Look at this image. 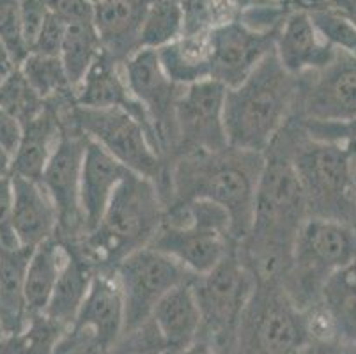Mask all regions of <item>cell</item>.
Listing matches in <instances>:
<instances>
[{"mask_svg": "<svg viewBox=\"0 0 356 354\" xmlns=\"http://www.w3.org/2000/svg\"><path fill=\"white\" fill-rule=\"evenodd\" d=\"M66 22H63L59 16H55L54 13H50L47 22H44L43 29H41L40 35L35 39L34 47L31 48V51L41 55H50V57H59L60 48H63L64 34H66Z\"/></svg>", "mask_w": 356, "mask_h": 354, "instance_id": "cell-41", "label": "cell"}, {"mask_svg": "<svg viewBox=\"0 0 356 354\" xmlns=\"http://www.w3.org/2000/svg\"><path fill=\"white\" fill-rule=\"evenodd\" d=\"M73 103L83 106V108H119L134 113L135 117H138L147 126L154 142H156L153 126L149 122L144 108L138 105L137 99L129 92L122 64H119L118 61H114L103 50L95 61V64L90 66V70L87 71L79 89L74 90Z\"/></svg>", "mask_w": 356, "mask_h": 354, "instance_id": "cell-21", "label": "cell"}, {"mask_svg": "<svg viewBox=\"0 0 356 354\" xmlns=\"http://www.w3.org/2000/svg\"><path fill=\"white\" fill-rule=\"evenodd\" d=\"M15 67V64L9 61V58L6 57H0V86H2V82L6 80V77H8L9 73H11V70Z\"/></svg>", "mask_w": 356, "mask_h": 354, "instance_id": "cell-49", "label": "cell"}, {"mask_svg": "<svg viewBox=\"0 0 356 354\" xmlns=\"http://www.w3.org/2000/svg\"><path fill=\"white\" fill-rule=\"evenodd\" d=\"M302 354H356V346L337 337L325 342H309Z\"/></svg>", "mask_w": 356, "mask_h": 354, "instance_id": "cell-45", "label": "cell"}, {"mask_svg": "<svg viewBox=\"0 0 356 354\" xmlns=\"http://www.w3.org/2000/svg\"><path fill=\"white\" fill-rule=\"evenodd\" d=\"M303 9H307L323 41H326L335 50L356 55V27L348 18L325 4H316Z\"/></svg>", "mask_w": 356, "mask_h": 354, "instance_id": "cell-36", "label": "cell"}, {"mask_svg": "<svg viewBox=\"0 0 356 354\" xmlns=\"http://www.w3.org/2000/svg\"><path fill=\"white\" fill-rule=\"evenodd\" d=\"M48 15H50V9L44 0H20L22 34H24L25 47L29 51L34 47Z\"/></svg>", "mask_w": 356, "mask_h": 354, "instance_id": "cell-40", "label": "cell"}, {"mask_svg": "<svg viewBox=\"0 0 356 354\" xmlns=\"http://www.w3.org/2000/svg\"><path fill=\"white\" fill-rule=\"evenodd\" d=\"M55 16L66 24L92 19V0H44Z\"/></svg>", "mask_w": 356, "mask_h": 354, "instance_id": "cell-43", "label": "cell"}, {"mask_svg": "<svg viewBox=\"0 0 356 354\" xmlns=\"http://www.w3.org/2000/svg\"><path fill=\"white\" fill-rule=\"evenodd\" d=\"M32 248L0 245V323L6 335L16 333L29 319L25 305V273Z\"/></svg>", "mask_w": 356, "mask_h": 354, "instance_id": "cell-27", "label": "cell"}, {"mask_svg": "<svg viewBox=\"0 0 356 354\" xmlns=\"http://www.w3.org/2000/svg\"><path fill=\"white\" fill-rule=\"evenodd\" d=\"M310 342L305 310L277 280L257 282L232 354H302Z\"/></svg>", "mask_w": 356, "mask_h": 354, "instance_id": "cell-8", "label": "cell"}, {"mask_svg": "<svg viewBox=\"0 0 356 354\" xmlns=\"http://www.w3.org/2000/svg\"><path fill=\"white\" fill-rule=\"evenodd\" d=\"M255 287L257 278L241 261L238 248L192 282L202 316L200 339L208 340L218 354H232L239 323Z\"/></svg>", "mask_w": 356, "mask_h": 354, "instance_id": "cell-9", "label": "cell"}, {"mask_svg": "<svg viewBox=\"0 0 356 354\" xmlns=\"http://www.w3.org/2000/svg\"><path fill=\"white\" fill-rule=\"evenodd\" d=\"M277 32L255 31L243 22L209 32L213 50L211 80L227 89L239 86L262 58L275 50Z\"/></svg>", "mask_w": 356, "mask_h": 354, "instance_id": "cell-17", "label": "cell"}, {"mask_svg": "<svg viewBox=\"0 0 356 354\" xmlns=\"http://www.w3.org/2000/svg\"><path fill=\"white\" fill-rule=\"evenodd\" d=\"M316 4L328 6L330 9L348 18L356 27V0H307V2L300 4V8H310V6Z\"/></svg>", "mask_w": 356, "mask_h": 354, "instance_id": "cell-46", "label": "cell"}, {"mask_svg": "<svg viewBox=\"0 0 356 354\" xmlns=\"http://www.w3.org/2000/svg\"><path fill=\"white\" fill-rule=\"evenodd\" d=\"M275 54L286 71L302 77L325 67L335 57L337 50L323 41L307 9L294 6L278 29Z\"/></svg>", "mask_w": 356, "mask_h": 354, "instance_id": "cell-18", "label": "cell"}, {"mask_svg": "<svg viewBox=\"0 0 356 354\" xmlns=\"http://www.w3.org/2000/svg\"><path fill=\"white\" fill-rule=\"evenodd\" d=\"M126 83L131 96L144 108L153 126L156 144L161 156L167 160L176 147V122L174 108L183 87L176 86L165 74L156 50L140 48L122 63Z\"/></svg>", "mask_w": 356, "mask_h": 354, "instance_id": "cell-14", "label": "cell"}, {"mask_svg": "<svg viewBox=\"0 0 356 354\" xmlns=\"http://www.w3.org/2000/svg\"><path fill=\"white\" fill-rule=\"evenodd\" d=\"M291 160L302 181L309 216L333 218L356 225V161L344 147L314 140L298 128L291 135Z\"/></svg>", "mask_w": 356, "mask_h": 354, "instance_id": "cell-5", "label": "cell"}, {"mask_svg": "<svg viewBox=\"0 0 356 354\" xmlns=\"http://www.w3.org/2000/svg\"><path fill=\"white\" fill-rule=\"evenodd\" d=\"M22 136V122L0 106V145L13 152L18 147Z\"/></svg>", "mask_w": 356, "mask_h": 354, "instance_id": "cell-44", "label": "cell"}, {"mask_svg": "<svg viewBox=\"0 0 356 354\" xmlns=\"http://www.w3.org/2000/svg\"><path fill=\"white\" fill-rule=\"evenodd\" d=\"M13 204H15V193H13L11 175L0 177V245L15 248L18 246L13 229Z\"/></svg>", "mask_w": 356, "mask_h": 354, "instance_id": "cell-42", "label": "cell"}, {"mask_svg": "<svg viewBox=\"0 0 356 354\" xmlns=\"http://www.w3.org/2000/svg\"><path fill=\"white\" fill-rule=\"evenodd\" d=\"M105 354H167L160 331L151 319L134 330L124 331Z\"/></svg>", "mask_w": 356, "mask_h": 354, "instance_id": "cell-38", "label": "cell"}, {"mask_svg": "<svg viewBox=\"0 0 356 354\" xmlns=\"http://www.w3.org/2000/svg\"><path fill=\"white\" fill-rule=\"evenodd\" d=\"M66 261L67 245L57 236L32 248L25 273V305L29 316L44 314Z\"/></svg>", "mask_w": 356, "mask_h": 354, "instance_id": "cell-28", "label": "cell"}, {"mask_svg": "<svg viewBox=\"0 0 356 354\" xmlns=\"http://www.w3.org/2000/svg\"><path fill=\"white\" fill-rule=\"evenodd\" d=\"M356 262V225L309 216L296 236L293 262L280 284L294 303L307 308L319 300L333 273Z\"/></svg>", "mask_w": 356, "mask_h": 354, "instance_id": "cell-6", "label": "cell"}, {"mask_svg": "<svg viewBox=\"0 0 356 354\" xmlns=\"http://www.w3.org/2000/svg\"><path fill=\"white\" fill-rule=\"evenodd\" d=\"M355 264H356V262H355Z\"/></svg>", "mask_w": 356, "mask_h": 354, "instance_id": "cell-55", "label": "cell"}, {"mask_svg": "<svg viewBox=\"0 0 356 354\" xmlns=\"http://www.w3.org/2000/svg\"><path fill=\"white\" fill-rule=\"evenodd\" d=\"M13 229L16 243L25 248H35L54 238L59 227V214L54 200L40 181L13 175Z\"/></svg>", "mask_w": 356, "mask_h": 354, "instance_id": "cell-22", "label": "cell"}, {"mask_svg": "<svg viewBox=\"0 0 356 354\" xmlns=\"http://www.w3.org/2000/svg\"><path fill=\"white\" fill-rule=\"evenodd\" d=\"M309 218L302 181L291 160L286 131H280L266 152L255 193L250 232L238 255L257 282H282L293 262L296 236Z\"/></svg>", "mask_w": 356, "mask_h": 354, "instance_id": "cell-1", "label": "cell"}, {"mask_svg": "<svg viewBox=\"0 0 356 354\" xmlns=\"http://www.w3.org/2000/svg\"><path fill=\"white\" fill-rule=\"evenodd\" d=\"M124 331V300L114 269H98L79 314L54 354H105Z\"/></svg>", "mask_w": 356, "mask_h": 354, "instance_id": "cell-10", "label": "cell"}, {"mask_svg": "<svg viewBox=\"0 0 356 354\" xmlns=\"http://www.w3.org/2000/svg\"><path fill=\"white\" fill-rule=\"evenodd\" d=\"M225 94L227 87L211 78L183 87L174 108L176 147L172 156L229 147L223 122Z\"/></svg>", "mask_w": 356, "mask_h": 354, "instance_id": "cell-12", "label": "cell"}, {"mask_svg": "<svg viewBox=\"0 0 356 354\" xmlns=\"http://www.w3.org/2000/svg\"><path fill=\"white\" fill-rule=\"evenodd\" d=\"M59 102L60 99L47 102L38 115L22 124L20 142L13 152V175L41 181L44 167L64 128V115H60Z\"/></svg>", "mask_w": 356, "mask_h": 354, "instance_id": "cell-23", "label": "cell"}, {"mask_svg": "<svg viewBox=\"0 0 356 354\" xmlns=\"http://www.w3.org/2000/svg\"><path fill=\"white\" fill-rule=\"evenodd\" d=\"M151 0H92V24L105 54L122 64L140 50V32Z\"/></svg>", "mask_w": 356, "mask_h": 354, "instance_id": "cell-20", "label": "cell"}, {"mask_svg": "<svg viewBox=\"0 0 356 354\" xmlns=\"http://www.w3.org/2000/svg\"><path fill=\"white\" fill-rule=\"evenodd\" d=\"M156 183L128 172L114 191L98 227L74 243L96 269H115L129 253L149 246L163 220Z\"/></svg>", "mask_w": 356, "mask_h": 354, "instance_id": "cell-4", "label": "cell"}, {"mask_svg": "<svg viewBox=\"0 0 356 354\" xmlns=\"http://www.w3.org/2000/svg\"><path fill=\"white\" fill-rule=\"evenodd\" d=\"M64 331L66 328L44 314L29 316L20 331L0 340V354H54Z\"/></svg>", "mask_w": 356, "mask_h": 354, "instance_id": "cell-32", "label": "cell"}, {"mask_svg": "<svg viewBox=\"0 0 356 354\" xmlns=\"http://www.w3.org/2000/svg\"><path fill=\"white\" fill-rule=\"evenodd\" d=\"M0 43L15 66H20L29 55L22 34L20 0H0Z\"/></svg>", "mask_w": 356, "mask_h": 354, "instance_id": "cell-37", "label": "cell"}, {"mask_svg": "<svg viewBox=\"0 0 356 354\" xmlns=\"http://www.w3.org/2000/svg\"><path fill=\"white\" fill-rule=\"evenodd\" d=\"M303 2H307V0H298V2H296V6H300V4H303Z\"/></svg>", "mask_w": 356, "mask_h": 354, "instance_id": "cell-54", "label": "cell"}, {"mask_svg": "<svg viewBox=\"0 0 356 354\" xmlns=\"http://www.w3.org/2000/svg\"><path fill=\"white\" fill-rule=\"evenodd\" d=\"M266 0H192L184 8V32H211L241 22L255 6Z\"/></svg>", "mask_w": 356, "mask_h": 354, "instance_id": "cell-31", "label": "cell"}, {"mask_svg": "<svg viewBox=\"0 0 356 354\" xmlns=\"http://www.w3.org/2000/svg\"><path fill=\"white\" fill-rule=\"evenodd\" d=\"M262 165L264 154L234 147L174 156L168 165V206L192 199L218 204L231 216L232 239L239 245L250 232Z\"/></svg>", "mask_w": 356, "mask_h": 354, "instance_id": "cell-2", "label": "cell"}, {"mask_svg": "<svg viewBox=\"0 0 356 354\" xmlns=\"http://www.w3.org/2000/svg\"><path fill=\"white\" fill-rule=\"evenodd\" d=\"M298 128L314 140L341 145L356 161V117L342 122H319L300 119Z\"/></svg>", "mask_w": 356, "mask_h": 354, "instance_id": "cell-39", "label": "cell"}, {"mask_svg": "<svg viewBox=\"0 0 356 354\" xmlns=\"http://www.w3.org/2000/svg\"><path fill=\"white\" fill-rule=\"evenodd\" d=\"M114 273L124 300V331L144 324L168 291L195 280V275L176 259L151 246L129 253L115 266Z\"/></svg>", "mask_w": 356, "mask_h": 354, "instance_id": "cell-11", "label": "cell"}, {"mask_svg": "<svg viewBox=\"0 0 356 354\" xmlns=\"http://www.w3.org/2000/svg\"><path fill=\"white\" fill-rule=\"evenodd\" d=\"M298 77L270 51L239 86L227 89L223 122L229 147L264 152L296 112Z\"/></svg>", "mask_w": 356, "mask_h": 354, "instance_id": "cell-3", "label": "cell"}, {"mask_svg": "<svg viewBox=\"0 0 356 354\" xmlns=\"http://www.w3.org/2000/svg\"><path fill=\"white\" fill-rule=\"evenodd\" d=\"M300 119L342 122L356 117V55L337 50L325 67L298 77Z\"/></svg>", "mask_w": 356, "mask_h": 354, "instance_id": "cell-15", "label": "cell"}, {"mask_svg": "<svg viewBox=\"0 0 356 354\" xmlns=\"http://www.w3.org/2000/svg\"><path fill=\"white\" fill-rule=\"evenodd\" d=\"M128 172V168L108 154L102 145L87 138L80 172V213L83 236L98 227L112 195Z\"/></svg>", "mask_w": 356, "mask_h": 354, "instance_id": "cell-19", "label": "cell"}, {"mask_svg": "<svg viewBox=\"0 0 356 354\" xmlns=\"http://www.w3.org/2000/svg\"><path fill=\"white\" fill-rule=\"evenodd\" d=\"M11 165H13V154L0 145V177L11 175Z\"/></svg>", "mask_w": 356, "mask_h": 354, "instance_id": "cell-48", "label": "cell"}, {"mask_svg": "<svg viewBox=\"0 0 356 354\" xmlns=\"http://www.w3.org/2000/svg\"><path fill=\"white\" fill-rule=\"evenodd\" d=\"M66 245L67 261L55 284L44 316L67 330L79 314L98 269L74 243H66Z\"/></svg>", "mask_w": 356, "mask_h": 354, "instance_id": "cell-25", "label": "cell"}, {"mask_svg": "<svg viewBox=\"0 0 356 354\" xmlns=\"http://www.w3.org/2000/svg\"><path fill=\"white\" fill-rule=\"evenodd\" d=\"M238 243L215 230L200 229L181 218L172 209H165L163 220L149 246L176 259L195 277L206 275L227 257Z\"/></svg>", "mask_w": 356, "mask_h": 354, "instance_id": "cell-16", "label": "cell"}, {"mask_svg": "<svg viewBox=\"0 0 356 354\" xmlns=\"http://www.w3.org/2000/svg\"><path fill=\"white\" fill-rule=\"evenodd\" d=\"M184 34V8L179 0H151L140 32V48H158Z\"/></svg>", "mask_w": 356, "mask_h": 354, "instance_id": "cell-33", "label": "cell"}, {"mask_svg": "<svg viewBox=\"0 0 356 354\" xmlns=\"http://www.w3.org/2000/svg\"><path fill=\"white\" fill-rule=\"evenodd\" d=\"M179 354H218L215 351V347L208 342V340L204 339H197L192 346H188L183 353Z\"/></svg>", "mask_w": 356, "mask_h": 354, "instance_id": "cell-47", "label": "cell"}, {"mask_svg": "<svg viewBox=\"0 0 356 354\" xmlns=\"http://www.w3.org/2000/svg\"><path fill=\"white\" fill-rule=\"evenodd\" d=\"M86 144L87 136L67 117H64L63 133L40 181L54 200L59 214V227L55 236L64 243H71L83 236L80 213V172Z\"/></svg>", "mask_w": 356, "mask_h": 354, "instance_id": "cell-13", "label": "cell"}, {"mask_svg": "<svg viewBox=\"0 0 356 354\" xmlns=\"http://www.w3.org/2000/svg\"><path fill=\"white\" fill-rule=\"evenodd\" d=\"M0 57H6V58H9V57H8V54H6V48L2 47V43H0Z\"/></svg>", "mask_w": 356, "mask_h": 354, "instance_id": "cell-51", "label": "cell"}, {"mask_svg": "<svg viewBox=\"0 0 356 354\" xmlns=\"http://www.w3.org/2000/svg\"><path fill=\"white\" fill-rule=\"evenodd\" d=\"M319 300L332 314L339 339L356 346V264L333 273L323 285Z\"/></svg>", "mask_w": 356, "mask_h": 354, "instance_id": "cell-30", "label": "cell"}, {"mask_svg": "<svg viewBox=\"0 0 356 354\" xmlns=\"http://www.w3.org/2000/svg\"><path fill=\"white\" fill-rule=\"evenodd\" d=\"M47 102L35 92L27 78L15 66L0 86V106L24 124L41 112Z\"/></svg>", "mask_w": 356, "mask_h": 354, "instance_id": "cell-35", "label": "cell"}, {"mask_svg": "<svg viewBox=\"0 0 356 354\" xmlns=\"http://www.w3.org/2000/svg\"><path fill=\"white\" fill-rule=\"evenodd\" d=\"M163 339L167 354H179L200 339L202 316L193 294L192 282L168 291L156 305L151 317Z\"/></svg>", "mask_w": 356, "mask_h": 354, "instance_id": "cell-24", "label": "cell"}, {"mask_svg": "<svg viewBox=\"0 0 356 354\" xmlns=\"http://www.w3.org/2000/svg\"><path fill=\"white\" fill-rule=\"evenodd\" d=\"M181 4H183V8H186V6L190 4V2H192V0H179Z\"/></svg>", "mask_w": 356, "mask_h": 354, "instance_id": "cell-53", "label": "cell"}, {"mask_svg": "<svg viewBox=\"0 0 356 354\" xmlns=\"http://www.w3.org/2000/svg\"><path fill=\"white\" fill-rule=\"evenodd\" d=\"M271 2H278V4H289V6H296L298 0H271Z\"/></svg>", "mask_w": 356, "mask_h": 354, "instance_id": "cell-50", "label": "cell"}, {"mask_svg": "<svg viewBox=\"0 0 356 354\" xmlns=\"http://www.w3.org/2000/svg\"><path fill=\"white\" fill-rule=\"evenodd\" d=\"M67 119L87 138L102 145L129 172L154 181L165 207L170 202L168 165L147 126L134 113L119 108H83L71 105Z\"/></svg>", "mask_w": 356, "mask_h": 354, "instance_id": "cell-7", "label": "cell"}, {"mask_svg": "<svg viewBox=\"0 0 356 354\" xmlns=\"http://www.w3.org/2000/svg\"><path fill=\"white\" fill-rule=\"evenodd\" d=\"M18 67L27 78L32 89L40 94L44 102L63 99L64 96L73 97V90L67 82V74L64 71L60 57H50V55L31 51Z\"/></svg>", "mask_w": 356, "mask_h": 354, "instance_id": "cell-34", "label": "cell"}, {"mask_svg": "<svg viewBox=\"0 0 356 354\" xmlns=\"http://www.w3.org/2000/svg\"><path fill=\"white\" fill-rule=\"evenodd\" d=\"M102 50V41H99L92 19L67 24L59 57L63 61L73 94L79 89L90 66L99 57Z\"/></svg>", "mask_w": 356, "mask_h": 354, "instance_id": "cell-29", "label": "cell"}, {"mask_svg": "<svg viewBox=\"0 0 356 354\" xmlns=\"http://www.w3.org/2000/svg\"><path fill=\"white\" fill-rule=\"evenodd\" d=\"M6 337V331H4V328H2V323H0V340L4 339Z\"/></svg>", "mask_w": 356, "mask_h": 354, "instance_id": "cell-52", "label": "cell"}, {"mask_svg": "<svg viewBox=\"0 0 356 354\" xmlns=\"http://www.w3.org/2000/svg\"><path fill=\"white\" fill-rule=\"evenodd\" d=\"M165 74L176 86L188 87L211 78V39L209 32H184L172 43L156 50Z\"/></svg>", "mask_w": 356, "mask_h": 354, "instance_id": "cell-26", "label": "cell"}]
</instances>
